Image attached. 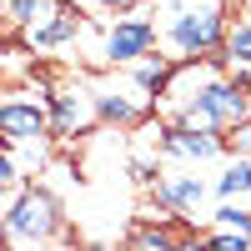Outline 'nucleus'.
Returning a JSON list of instances; mask_svg holds the SVG:
<instances>
[{"label":"nucleus","instance_id":"f257e3e1","mask_svg":"<svg viewBox=\"0 0 251 251\" xmlns=\"http://www.w3.org/2000/svg\"><path fill=\"white\" fill-rule=\"evenodd\" d=\"M166 40L176 55H206L226 46V15L211 5H171L166 10Z\"/></svg>","mask_w":251,"mask_h":251},{"label":"nucleus","instance_id":"f03ea898","mask_svg":"<svg viewBox=\"0 0 251 251\" xmlns=\"http://www.w3.org/2000/svg\"><path fill=\"white\" fill-rule=\"evenodd\" d=\"M186 126H201V131H221V126H241L251 121V91L246 86H226V80H206L196 91V100L181 111Z\"/></svg>","mask_w":251,"mask_h":251},{"label":"nucleus","instance_id":"7ed1b4c3","mask_svg":"<svg viewBox=\"0 0 251 251\" xmlns=\"http://www.w3.org/2000/svg\"><path fill=\"white\" fill-rule=\"evenodd\" d=\"M55 201L46 191H20L10 206H5V236L15 246H30V241H50L55 231Z\"/></svg>","mask_w":251,"mask_h":251},{"label":"nucleus","instance_id":"20e7f679","mask_svg":"<svg viewBox=\"0 0 251 251\" xmlns=\"http://www.w3.org/2000/svg\"><path fill=\"white\" fill-rule=\"evenodd\" d=\"M151 46H156V25H151V15L136 5V15H126V20L111 25V35H106V60L131 66V60L151 55Z\"/></svg>","mask_w":251,"mask_h":251},{"label":"nucleus","instance_id":"39448f33","mask_svg":"<svg viewBox=\"0 0 251 251\" xmlns=\"http://www.w3.org/2000/svg\"><path fill=\"white\" fill-rule=\"evenodd\" d=\"M0 136H5V141H35V136H46V111H40L35 100L5 96V100H0Z\"/></svg>","mask_w":251,"mask_h":251},{"label":"nucleus","instance_id":"423d86ee","mask_svg":"<svg viewBox=\"0 0 251 251\" xmlns=\"http://www.w3.org/2000/svg\"><path fill=\"white\" fill-rule=\"evenodd\" d=\"M166 151H176V156H191V161H206V156H216L221 151V141L211 136V131H201V126H176V131H166Z\"/></svg>","mask_w":251,"mask_h":251},{"label":"nucleus","instance_id":"0eeeda50","mask_svg":"<svg viewBox=\"0 0 251 251\" xmlns=\"http://www.w3.org/2000/svg\"><path fill=\"white\" fill-rule=\"evenodd\" d=\"M55 106V131H80L91 121V106H86V91H55L50 96Z\"/></svg>","mask_w":251,"mask_h":251},{"label":"nucleus","instance_id":"6e6552de","mask_svg":"<svg viewBox=\"0 0 251 251\" xmlns=\"http://www.w3.org/2000/svg\"><path fill=\"white\" fill-rule=\"evenodd\" d=\"M201 191H206V186L196 176H166L156 196H161V206H171V211H191V206L201 201Z\"/></svg>","mask_w":251,"mask_h":251},{"label":"nucleus","instance_id":"1a4fd4ad","mask_svg":"<svg viewBox=\"0 0 251 251\" xmlns=\"http://www.w3.org/2000/svg\"><path fill=\"white\" fill-rule=\"evenodd\" d=\"M80 30V20L71 15V10H55V20H46V25H30V46H66V40Z\"/></svg>","mask_w":251,"mask_h":251},{"label":"nucleus","instance_id":"9d476101","mask_svg":"<svg viewBox=\"0 0 251 251\" xmlns=\"http://www.w3.org/2000/svg\"><path fill=\"white\" fill-rule=\"evenodd\" d=\"M5 15H10V25H35L40 15H55V10H50V0H5Z\"/></svg>","mask_w":251,"mask_h":251},{"label":"nucleus","instance_id":"9b49d317","mask_svg":"<svg viewBox=\"0 0 251 251\" xmlns=\"http://www.w3.org/2000/svg\"><path fill=\"white\" fill-rule=\"evenodd\" d=\"M226 60L231 66H251V20H241L236 30H226Z\"/></svg>","mask_w":251,"mask_h":251},{"label":"nucleus","instance_id":"f8f14e48","mask_svg":"<svg viewBox=\"0 0 251 251\" xmlns=\"http://www.w3.org/2000/svg\"><path fill=\"white\" fill-rule=\"evenodd\" d=\"M166 75H171V71H166V60L151 55V60H141V66H136V86H141V91H161Z\"/></svg>","mask_w":251,"mask_h":251},{"label":"nucleus","instance_id":"ddd939ff","mask_svg":"<svg viewBox=\"0 0 251 251\" xmlns=\"http://www.w3.org/2000/svg\"><path fill=\"white\" fill-rule=\"evenodd\" d=\"M246 191H251V161L226 166V176H221V196H246Z\"/></svg>","mask_w":251,"mask_h":251},{"label":"nucleus","instance_id":"4468645a","mask_svg":"<svg viewBox=\"0 0 251 251\" xmlns=\"http://www.w3.org/2000/svg\"><path fill=\"white\" fill-rule=\"evenodd\" d=\"M96 116L100 121H136V106L121 96H96Z\"/></svg>","mask_w":251,"mask_h":251},{"label":"nucleus","instance_id":"2eb2a0df","mask_svg":"<svg viewBox=\"0 0 251 251\" xmlns=\"http://www.w3.org/2000/svg\"><path fill=\"white\" fill-rule=\"evenodd\" d=\"M131 246H181V236H171V231H161V226H141V231H131Z\"/></svg>","mask_w":251,"mask_h":251},{"label":"nucleus","instance_id":"dca6fc26","mask_svg":"<svg viewBox=\"0 0 251 251\" xmlns=\"http://www.w3.org/2000/svg\"><path fill=\"white\" fill-rule=\"evenodd\" d=\"M131 176H136V186H151V181H156V166H151V161H136Z\"/></svg>","mask_w":251,"mask_h":251},{"label":"nucleus","instance_id":"f3484780","mask_svg":"<svg viewBox=\"0 0 251 251\" xmlns=\"http://www.w3.org/2000/svg\"><path fill=\"white\" fill-rule=\"evenodd\" d=\"M246 10H251V0H246Z\"/></svg>","mask_w":251,"mask_h":251}]
</instances>
